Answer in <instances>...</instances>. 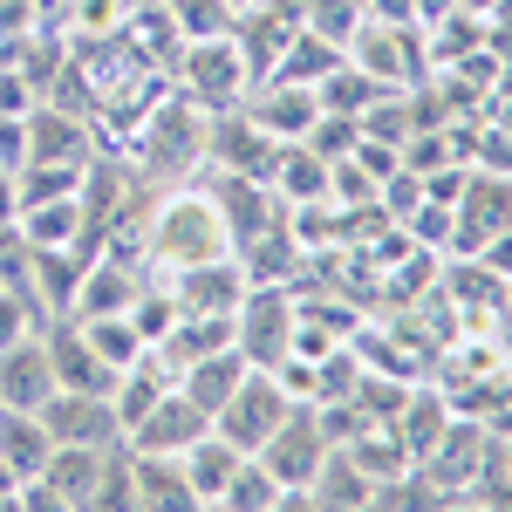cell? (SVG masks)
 I'll return each instance as SVG.
<instances>
[{
	"mask_svg": "<svg viewBox=\"0 0 512 512\" xmlns=\"http://www.w3.org/2000/svg\"><path fill=\"white\" fill-rule=\"evenodd\" d=\"M82 335H89V349L103 355L110 369H130L137 355H144V335L130 328V315H76Z\"/></svg>",
	"mask_w": 512,
	"mask_h": 512,
	"instance_id": "cell-29",
	"label": "cell"
},
{
	"mask_svg": "<svg viewBox=\"0 0 512 512\" xmlns=\"http://www.w3.org/2000/svg\"><path fill=\"white\" fill-rule=\"evenodd\" d=\"M28 164H89V123L62 103L28 110Z\"/></svg>",
	"mask_w": 512,
	"mask_h": 512,
	"instance_id": "cell-17",
	"label": "cell"
},
{
	"mask_svg": "<svg viewBox=\"0 0 512 512\" xmlns=\"http://www.w3.org/2000/svg\"><path fill=\"white\" fill-rule=\"evenodd\" d=\"M41 349H48V369H55V390H103V396H110L117 369L89 349V335H82L76 315L48 321V328H41Z\"/></svg>",
	"mask_w": 512,
	"mask_h": 512,
	"instance_id": "cell-11",
	"label": "cell"
},
{
	"mask_svg": "<svg viewBox=\"0 0 512 512\" xmlns=\"http://www.w3.org/2000/svg\"><path fill=\"white\" fill-rule=\"evenodd\" d=\"M219 253H233V233H226V219H219L205 185H178L144 212V260L158 274L192 267V260H219Z\"/></svg>",
	"mask_w": 512,
	"mask_h": 512,
	"instance_id": "cell-1",
	"label": "cell"
},
{
	"mask_svg": "<svg viewBox=\"0 0 512 512\" xmlns=\"http://www.w3.org/2000/svg\"><path fill=\"white\" fill-rule=\"evenodd\" d=\"M0 164L7 171L28 164V117H0Z\"/></svg>",
	"mask_w": 512,
	"mask_h": 512,
	"instance_id": "cell-36",
	"label": "cell"
},
{
	"mask_svg": "<svg viewBox=\"0 0 512 512\" xmlns=\"http://www.w3.org/2000/svg\"><path fill=\"white\" fill-rule=\"evenodd\" d=\"M294 403H301V396H287V383H280L274 369H246V376H239V390L212 410V431L233 437L239 451H260V444L280 431V417H287Z\"/></svg>",
	"mask_w": 512,
	"mask_h": 512,
	"instance_id": "cell-5",
	"label": "cell"
},
{
	"mask_svg": "<svg viewBox=\"0 0 512 512\" xmlns=\"http://www.w3.org/2000/svg\"><path fill=\"white\" fill-rule=\"evenodd\" d=\"M308 506H342V512H355V506H376V478L355 465L349 451L335 444L328 458H321V472H315V485H308Z\"/></svg>",
	"mask_w": 512,
	"mask_h": 512,
	"instance_id": "cell-24",
	"label": "cell"
},
{
	"mask_svg": "<svg viewBox=\"0 0 512 512\" xmlns=\"http://www.w3.org/2000/svg\"><path fill=\"white\" fill-rule=\"evenodd\" d=\"M123 506H137V478H130V451H110V465L89 492V512H123Z\"/></svg>",
	"mask_w": 512,
	"mask_h": 512,
	"instance_id": "cell-34",
	"label": "cell"
},
{
	"mask_svg": "<svg viewBox=\"0 0 512 512\" xmlns=\"http://www.w3.org/2000/svg\"><path fill=\"white\" fill-rule=\"evenodd\" d=\"M451 417H458V410H451V396L437 390V383H410V396L396 403V417L383 424V431H390L396 444L410 451V465H417L437 437H444V424H451Z\"/></svg>",
	"mask_w": 512,
	"mask_h": 512,
	"instance_id": "cell-16",
	"label": "cell"
},
{
	"mask_svg": "<svg viewBox=\"0 0 512 512\" xmlns=\"http://www.w3.org/2000/svg\"><path fill=\"white\" fill-rule=\"evenodd\" d=\"M246 260L239 253H219V260H192V267H171L164 274V294L178 301V315H233L246 301Z\"/></svg>",
	"mask_w": 512,
	"mask_h": 512,
	"instance_id": "cell-7",
	"label": "cell"
},
{
	"mask_svg": "<svg viewBox=\"0 0 512 512\" xmlns=\"http://www.w3.org/2000/svg\"><path fill=\"white\" fill-rule=\"evenodd\" d=\"M164 14H171V28L185 41H212V35H233L239 7L233 0H164Z\"/></svg>",
	"mask_w": 512,
	"mask_h": 512,
	"instance_id": "cell-30",
	"label": "cell"
},
{
	"mask_svg": "<svg viewBox=\"0 0 512 512\" xmlns=\"http://www.w3.org/2000/svg\"><path fill=\"white\" fill-rule=\"evenodd\" d=\"M499 226H512V178L465 164V185L451 198V253H478Z\"/></svg>",
	"mask_w": 512,
	"mask_h": 512,
	"instance_id": "cell-8",
	"label": "cell"
},
{
	"mask_svg": "<svg viewBox=\"0 0 512 512\" xmlns=\"http://www.w3.org/2000/svg\"><path fill=\"white\" fill-rule=\"evenodd\" d=\"M219 506H233V512H280V506H287V492H280V478L267 472V465H260L253 451H246V458H239V472H233V485H226V499H219Z\"/></svg>",
	"mask_w": 512,
	"mask_h": 512,
	"instance_id": "cell-28",
	"label": "cell"
},
{
	"mask_svg": "<svg viewBox=\"0 0 512 512\" xmlns=\"http://www.w3.org/2000/svg\"><path fill=\"white\" fill-rule=\"evenodd\" d=\"M55 396V369H48V349L41 335H21L0 349V410H41Z\"/></svg>",
	"mask_w": 512,
	"mask_h": 512,
	"instance_id": "cell-14",
	"label": "cell"
},
{
	"mask_svg": "<svg viewBox=\"0 0 512 512\" xmlns=\"http://www.w3.org/2000/svg\"><path fill=\"white\" fill-rule=\"evenodd\" d=\"M233 7H253V0H233Z\"/></svg>",
	"mask_w": 512,
	"mask_h": 512,
	"instance_id": "cell-40",
	"label": "cell"
},
{
	"mask_svg": "<svg viewBox=\"0 0 512 512\" xmlns=\"http://www.w3.org/2000/svg\"><path fill=\"white\" fill-rule=\"evenodd\" d=\"M21 239L28 246H76L82 239V198H35V205H21Z\"/></svg>",
	"mask_w": 512,
	"mask_h": 512,
	"instance_id": "cell-25",
	"label": "cell"
},
{
	"mask_svg": "<svg viewBox=\"0 0 512 512\" xmlns=\"http://www.w3.org/2000/svg\"><path fill=\"white\" fill-rule=\"evenodd\" d=\"M267 185H274L280 205H321L328 198V158H315L308 144H280Z\"/></svg>",
	"mask_w": 512,
	"mask_h": 512,
	"instance_id": "cell-22",
	"label": "cell"
},
{
	"mask_svg": "<svg viewBox=\"0 0 512 512\" xmlns=\"http://www.w3.org/2000/svg\"><path fill=\"white\" fill-rule=\"evenodd\" d=\"M0 506H21V478L0 465Z\"/></svg>",
	"mask_w": 512,
	"mask_h": 512,
	"instance_id": "cell-38",
	"label": "cell"
},
{
	"mask_svg": "<svg viewBox=\"0 0 512 512\" xmlns=\"http://www.w3.org/2000/svg\"><path fill=\"white\" fill-rule=\"evenodd\" d=\"M342 62V41H328V35H315V28H294V41H287V55H280V69L274 76H287V82H308L315 89L328 69Z\"/></svg>",
	"mask_w": 512,
	"mask_h": 512,
	"instance_id": "cell-27",
	"label": "cell"
},
{
	"mask_svg": "<svg viewBox=\"0 0 512 512\" xmlns=\"http://www.w3.org/2000/svg\"><path fill=\"white\" fill-rule=\"evenodd\" d=\"M246 369H253V362H246L239 349L198 355V362H185V369H178V390H185V396L198 403V410L212 417V410H219V403H226V396L239 390V376H246Z\"/></svg>",
	"mask_w": 512,
	"mask_h": 512,
	"instance_id": "cell-23",
	"label": "cell"
},
{
	"mask_svg": "<svg viewBox=\"0 0 512 512\" xmlns=\"http://www.w3.org/2000/svg\"><path fill=\"white\" fill-rule=\"evenodd\" d=\"M178 82H185V96H192L205 117H212V110L246 103V89H253V76H246V62H239L233 35L185 41V48H178Z\"/></svg>",
	"mask_w": 512,
	"mask_h": 512,
	"instance_id": "cell-6",
	"label": "cell"
},
{
	"mask_svg": "<svg viewBox=\"0 0 512 512\" xmlns=\"http://www.w3.org/2000/svg\"><path fill=\"white\" fill-rule=\"evenodd\" d=\"M123 451H130V444H123ZM130 478H137V506H151V512L198 506L192 478H185V465H178L171 451H130Z\"/></svg>",
	"mask_w": 512,
	"mask_h": 512,
	"instance_id": "cell-20",
	"label": "cell"
},
{
	"mask_svg": "<svg viewBox=\"0 0 512 512\" xmlns=\"http://www.w3.org/2000/svg\"><path fill=\"white\" fill-rule=\"evenodd\" d=\"M35 328H48L41 301L28 294V287H7V280H0V349L21 342V335H35Z\"/></svg>",
	"mask_w": 512,
	"mask_h": 512,
	"instance_id": "cell-32",
	"label": "cell"
},
{
	"mask_svg": "<svg viewBox=\"0 0 512 512\" xmlns=\"http://www.w3.org/2000/svg\"><path fill=\"white\" fill-rule=\"evenodd\" d=\"M506 383H512V369H506Z\"/></svg>",
	"mask_w": 512,
	"mask_h": 512,
	"instance_id": "cell-42",
	"label": "cell"
},
{
	"mask_svg": "<svg viewBox=\"0 0 512 512\" xmlns=\"http://www.w3.org/2000/svg\"><path fill=\"white\" fill-rule=\"evenodd\" d=\"M328 451H335V444H328V431H321L315 403H294V410L280 417V431L267 437L253 458L280 478L287 506H308V485H315V472H321V458H328Z\"/></svg>",
	"mask_w": 512,
	"mask_h": 512,
	"instance_id": "cell-4",
	"label": "cell"
},
{
	"mask_svg": "<svg viewBox=\"0 0 512 512\" xmlns=\"http://www.w3.org/2000/svg\"><path fill=\"white\" fill-rule=\"evenodd\" d=\"M246 117L260 123L274 144H301V137H308V123L321 117V103H315V89H308V82L267 76V82H253V89H246Z\"/></svg>",
	"mask_w": 512,
	"mask_h": 512,
	"instance_id": "cell-12",
	"label": "cell"
},
{
	"mask_svg": "<svg viewBox=\"0 0 512 512\" xmlns=\"http://www.w3.org/2000/svg\"><path fill=\"white\" fill-rule=\"evenodd\" d=\"M41 424H48L55 444H103V451L123 444V424L103 390H55L41 403Z\"/></svg>",
	"mask_w": 512,
	"mask_h": 512,
	"instance_id": "cell-10",
	"label": "cell"
},
{
	"mask_svg": "<svg viewBox=\"0 0 512 512\" xmlns=\"http://www.w3.org/2000/svg\"><path fill=\"white\" fill-rule=\"evenodd\" d=\"M294 321H301V301L287 280H253L246 301L233 308V342L253 369H280L294 355Z\"/></svg>",
	"mask_w": 512,
	"mask_h": 512,
	"instance_id": "cell-3",
	"label": "cell"
},
{
	"mask_svg": "<svg viewBox=\"0 0 512 512\" xmlns=\"http://www.w3.org/2000/svg\"><path fill=\"white\" fill-rule=\"evenodd\" d=\"M506 321H512V301H506Z\"/></svg>",
	"mask_w": 512,
	"mask_h": 512,
	"instance_id": "cell-41",
	"label": "cell"
},
{
	"mask_svg": "<svg viewBox=\"0 0 512 512\" xmlns=\"http://www.w3.org/2000/svg\"><path fill=\"white\" fill-rule=\"evenodd\" d=\"M48 451H55V437L41 424V410H0V465L21 478V485L48 465Z\"/></svg>",
	"mask_w": 512,
	"mask_h": 512,
	"instance_id": "cell-21",
	"label": "cell"
},
{
	"mask_svg": "<svg viewBox=\"0 0 512 512\" xmlns=\"http://www.w3.org/2000/svg\"><path fill=\"white\" fill-rule=\"evenodd\" d=\"M280 158V144L260 130V123L246 117V103L233 110H212L205 117V164L212 171H239V178H267Z\"/></svg>",
	"mask_w": 512,
	"mask_h": 512,
	"instance_id": "cell-9",
	"label": "cell"
},
{
	"mask_svg": "<svg viewBox=\"0 0 512 512\" xmlns=\"http://www.w3.org/2000/svg\"><path fill=\"white\" fill-rule=\"evenodd\" d=\"M130 328L144 335V349H158L164 335L178 328V301L164 294V280H144V294L130 301Z\"/></svg>",
	"mask_w": 512,
	"mask_h": 512,
	"instance_id": "cell-31",
	"label": "cell"
},
{
	"mask_svg": "<svg viewBox=\"0 0 512 512\" xmlns=\"http://www.w3.org/2000/svg\"><path fill=\"white\" fill-rule=\"evenodd\" d=\"M144 294V274L123 260V253H96L89 274L76 287V308L69 315H130V301Z\"/></svg>",
	"mask_w": 512,
	"mask_h": 512,
	"instance_id": "cell-18",
	"label": "cell"
},
{
	"mask_svg": "<svg viewBox=\"0 0 512 512\" xmlns=\"http://www.w3.org/2000/svg\"><path fill=\"white\" fill-rule=\"evenodd\" d=\"M205 431H212V417H205L192 396L171 383V390H164L158 403L144 410V424L123 437V444H130V451H171V458H178V451H185V444H198Z\"/></svg>",
	"mask_w": 512,
	"mask_h": 512,
	"instance_id": "cell-13",
	"label": "cell"
},
{
	"mask_svg": "<svg viewBox=\"0 0 512 512\" xmlns=\"http://www.w3.org/2000/svg\"><path fill=\"white\" fill-rule=\"evenodd\" d=\"M472 171H499V178H512V130H499V123L478 117V137H472Z\"/></svg>",
	"mask_w": 512,
	"mask_h": 512,
	"instance_id": "cell-35",
	"label": "cell"
},
{
	"mask_svg": "<svg viewBox=\"0 0 512 512\" xmlns=\"http://www.w3.org/2000/svg\"><path fill=\"white\" fill-rule=\"evenodd\" d=\"M294 28L301 21H287V14H274V7H239V21H233V48H239V62H246V76L253 82H267L280 69V55H287V41H294Z\"/></svg>",
	"mask_w": 512,
	"mask_h": 512,
	"instance_id": "cell-15",
	"label": "cell"
},
{
	"mask_svg": "<svg viewBox=\"0 0 512 512\" xmlns=\"http://www.w3.org/2000/svg\"><path fill=\"white\" fill-rule=\"evenodd\" d=\"M137 164H144V178H185V171L205 164V110H198L185 89H171L164 103L144 110Z\"/></svg>",
	"mask_w": 512,
	"mask_h": 512,
	"instance_id": "cell-2",
	"label": "cell"
},
{
	"mask_svg": "<svg viewBox=\"0 0 512 512\" xmlns=\"http://www.w3.org/2000/svg\"><path fill=\"white\" fill-rule=\"evenodd\" d=\"M355 137H362V123L355 117H335V110H321L315 123H308V137H301V144H308V151H315V158H349L355 151Z\"/></svg>",
	"mask_w": 512,
	"mask_h": 512,
	"instance_id": "cell-33",
	"label": "cell"
},
{
	"mask_svg": "<svg viewBox=\"0 0 512 512\" xmlns=\"http://www.w3.org/2000/svg\"><path fill=\"white\" fill-rule=\"evenodd\" d=\"M376 96H383V82L362 76L349 55H342V62H335V69L315 82V103H321V110H335V117H362V110H369Z\"/></svg>",
	"mask_w": 512,
	"mask_h": 512,
	"instance_id": "cell-26",
	"label": "cell"
},
{
	"mask_svg": "<svg viewBox=\"0 0 512 512\" xmlns=\"http://www.w3.org/2000/svg\"><path fill=\"white\" fill-rule=\"evenodd\" d=\"M478 260H485V267H492V274L512 287V226H499V233L485 239V246H478Z\"/></svg>",
	"mask_w": 512,
	"mask_h": 512,
	"instance_id": "cell-37",
	"label": "cell"
},
{
	"mask_svg": "<svg viewBox=\"0 0 512 512\" xmlns=\"http://www.w3.org/2000/svg\"><path fill=\"white\" fill-rule=\"evenodd\" d=\"M458 7H465V14H478V21H485V14H492V7H499V0H458Z\"/></svg>",
	"mask_w": 512,
	"mask_h": 512,
	"instance_id": "cell-39",
	"label": "cell"
},
{
	"mask_svg": "<svg viewBox=\"0 0 512 512\" xmlns=\"http://www.w3.org/2000/svg\"><path fill=\"white\" fill-rule=\"evenodd\" d=\"M239 458H246V451H239L233 437H219V431H205L198 444L178 451V465H185V478H192V499H198V506H219V499H226Z\"/></svg>",
	"mask_w": 512,
	"mask_h": 512,
	"instance_id": "cell-19",
	"label": "cell"
}]
</instances>
